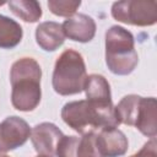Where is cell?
Segmentation results:
<instances>
[{"label":"cell","instance_id":"1","mask_svg":"<svg viewBox=\"0 0 157 157\" xmlns=\"http://www.w3.org/2000/svg\"><path fill=\"white\" fill-rule=\"evenodd\" d=\"M39 64L32 58H22L13 63L10 74L12 86L11 103L17 110H33L40 102Z\"/></svg>","mask_w":157,"mask_h":157},{"label":"cell","instance_id":"2","mask_svg":"<svg viewBox=\"0 0 157 157\" xmlns=\"http://www.w3.org/2000/svg\"><path fill=\"white\" fill-rule=\"evenodd\" d=\"M61 118L70 128L82 135L119 125L113 105L98 107L87 99L66 103L61 110Z\"/></svg>","mask_w":157,"mask_h":157},{"label":"cell","instance_id":"3","mask_svg":"<svg viewBox=\"0 0 157 157\" xmlns=\"http://www.w3.org/2000/svg\"><path fill=\"white\" fill-rule=\"evenodd\" d=\"M139 56L132 34L120 26H112L105 33V63L117 75H128L137 65Z\"/></svg>","mask_w":157,"mask_h":157},{"label":"cell","instance_id":"4","mask_svg":"<svg viewBox=\"0 0 157 157\" xmlns=\"http://www.w3.org/2000/svg\"><path fill=\"white\" fill-rule=\"evenodd\" d=\"M86 66L80 53L66 49L58 58L53 72V88L61 96L80 93L86 82Z\"/></svg>","mask_w":157,"mask_h":157},{"label":"cell","instance_id":"5","mask_svg":"<svg viewBox=\"0 0 157 157\" xmlns=\"http://www.w3.org/2000/svg\"><path fill=\"white\" fill-rule=\"evenodd\" d=\"M112 15L115 20L124 23L151 26L157 21V2L140 0L118 1L112 6Z\"/></svg>","mask_w":157,"mask_h":157},{"label":"cell","instance_id":"6","mask_svg":"<svg viewBox=\"0 0 157 157\" xmlns=\"http://www.w3.org/2000/svg\"><path fill=\"white\" fill-rule=\"evenodd\" d=\"M31 135L28 124L18 117H9L0 124V152L22 146Z\"/></svg>","mask_w":157,"mask_h":157},{"label":"cell","instance_id":"7","mask_svg":"<svg viewBox=\"0 0 157 157\" xmlns=\"http://www.w3.org/2000/svg\"><path fill=\"white\" fill-rule=\"evenodd\" d=\"M63 132L52 123H42L33 128L31 131V141L34 150L42 156H56L58 145L63 137Z\"/></svg>","mask_w":157,"mask_h":157},{"label":"cell","instance_id":"8","mask_svg":"<svg viewBox=\"0 0 157 157\" xmlns=\"http://www.w3.org/2000/svg\"><path fill=\"white\" fill-rule=\"evenodd\" d=\"M96 147L101 157H119L128 150L125 135L117 128H105L96 134Z\"/></svg>","mask_w":157,"mask_h":157},{"label":"cell","instance_id":"9","mask_svg":"<svg viewBox=\"0 0 157 157\" xmlns=\"http://www.w3.org/2000/svg\"><path fill=\"white\" fill-rule=\"evenodd\" d=\"M65 37L71 40L86 43L90 42L96 33V23L92 17L85 13H76L61 25Z\"/></svg>","mask_w":157,"mask_h":157},{"label":"cell","instance_id":"10","mask_svg":"<svg viewBox=\"0 0 157 157\" xmlns=\"http://www.w3.org/2000/svg\"><path fill=\"white\" fill-rule=\"evenodd\" d=\"M83 90L86 91L87 101L91 104L98 105V107L113 105L112 98H110L109 83L102 75L92 74L87 76Z\"/></svg>","mask_w":157,"mask_h":157},{"label":"cell","instance_id":"11","mask_svg":"<svg viewBox=\"0 0 157 157\" xmlns=\"http://www.w3.org/2000/svg\"><path fill=\"white\" fill-rule=\"evenodd\" d=\"M135 126L146 136L155 137L157 134V103L153 97H141L140 109Z\"/></svg>","mask_w":157,"mask_h":157},{"label":"cell","instance_id":"12","mask_svg":"<svg viewBox=\"0 0 157 157\" xmlns=\"http://www.w3.org/2000/svg\"><path fill=\"white\" fill-rule=\"evenodd\" d=\"M36 39L38 45L47 50L53 52L56 50L65 40V34L63 32L61 25L48 21L40 23L36 29Z\"/></svg>","mask_w":157,"mask_h":157},{"label":"cell","instance_id":"13","mask_svg":"<svg viewBox=\"0 0 157 157\" xmlns=\"http://www.w3.org/2000/svg\"><path fill=\"white\" fill-rule=\"evenodd\" d=\"M140 102H141L140 96L129 94L125 96L118 103V105L114 108V113L119 124L121 123L126 125H135L140 109Z\"/></svg>","mask_w":157,"mask_h":157},{"label":"cell","instance_id":"14","mask_svg":"<svg viewBox=\"0 0 157 157\" xmlns=\"http://www.w3.org/2000/svg\"><path fill=\"white\" fill-rule=\"evenodd\" d=\"M21 26L16 21L0 15V48H13L21 42Z\"/></svg>","mask_w":157,"mask_h":157},{"label":"cell","instance_id":"15","mask_svg":"<svg viewBox=\"0 0 157 157\" xmlns=\"http://www.w3.org/2000/svg\"><path fill=\"white\" fill-rule=\"evenodd\" d=\"M10 10L26 22H36L42 16L39 2L34 0H12L9 2Z\"/></svg>","mask_w":157,"mask_h":157},{"label":"cell","instance_id":"16","mask_svg":"<svg viewBox=\"0 0 157 157\" xmlns=\"http://www.w3.org/2000/svg\"><path fill=\"white\" fill-rule=\"evenodd\" d=\"M81 1H71V0H50L48 1L49 10L56 16L69 17L76 12Z\"/></svg>","mask_w":157,"mask_h":157},{"label":"cell","instance_id":"17","mask_svg":"<svg viewBox=\"0 0 157 157\" xmlns=\"http://www.w3.org/2000/svg\"><path fill=\"white\" fill-rule=\"evenodd\" d=\"M80 139L76 136H63L58 148L56 156L58 157H77Z\"/></svg>","mask_w":157,"mask_h":157},{"label":"cell","instance_id":"18","mask_svg":"<svg viewBox=\"0 0 157 157\" xmlns=\"http://www.w3.org/2000/svg\"><path fill=\"white\" fill-rule=\"evenodd\" d=\"M96 132H90L80 139L77 157H101L96 147Z\"/></svg>","mask_w":157,"mask_h":157},{"label":"cell","instance_id":"19","mask_svg":"<svg viewBox=\"0 0 157 157\" xmlns=\"http://www.w3.org/2000/svg\"><path fill=\"white\" fill-rule=\"evenodd\" d=\"M130 157H157V142L156 139L152 137L148 142L144 145V147L135 155Z\"/></svg>","mask_w":157,"mask_h":157},{"label":"cell","instance_id":"20","mask_svg":"<svg viewBox=\"0 0 157 157\" xmlns=\"http://www.w3.org/2000/svg\"><path fill=\"white\" fill-rule=\"evenodd\" d=\"M0 157H9V156H5V155H4V156H0Z\"/></svg>","mask_w":157,"mask_h":157},{"label":"cell","instance_id":"21","mask_svg":"<svg viewBox=\"0 0 157 157\" xmlns=\"http://www.w3.org/2000/svg\"><path fill=\"white\" fill-rule=\"evenodd\" d=\"M38 157H48V156H38Z\"/></svg>","mask_w":157,"mask_h":157}]
</instances>
